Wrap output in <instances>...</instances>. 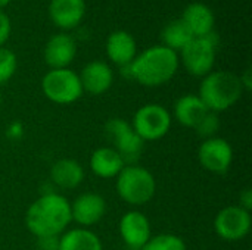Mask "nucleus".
<instances>
[{
    "label": "nucleus",
    "mask_w": 252,
    "mask_h": 250,
    "mask_svg": "<svg viewBox=\"0 0 252 250\" xmlns=\"http://www.w3.org/2000/svg\"><path fill=\"white\" fill-rule=\"evenodd\" d=\"M41 90L56 105H71L84 93L78 74L69 68L50 69L41 80Z\"/></svg>",
    "instance_id": "nucleus-5"
},
{
    "label": "nucleus",
    "mask_w": 252,
    "mask_h": 250,
    "mask_svg": "<svg viewBox=\"0 0 252 250\" xmlns=\"http://www.w3.org/2000/svg\"><path fill=\"white\" fill-rule=\"evenodd\" d=\"M198 161L204 169L213 174H224L233 162V149L227 140L216 136L201 143Z\"/></svg>",
    "instance_id": "nucleus-10"
},
{
    "label": "nucleus",
    "mask_w": 252,
    "mask_h": 250,
    "mask_svg": "<svg viewBox=\"0 0 252 250\" xmlns=\"http://www.w3.org/2000/svg\"><path fill=\"white\" fill-rule=\"evenodd\" d=\"M219 128H220L219 113L211 112V111H208V112L202 116V119L198 122V125L195 127L198 136L202 137L204 140L211 139V137H216V133L219 131Z\"/></svg>",
    "instance_id": "nucleus-25"
},
{
    "label": "nucleus",
    "mask_w": 252,
    "mask_h": 250,
    "mask_svg": "<svg viewBox=\"0 0 252 250\" xmlns=\"http://www.w3.org/2000/svg\"><path fill=\"white\" fill-rule=\"evenodd\" d=\"M75 55L77 44L74 38L65 32H59L50 37L44 47V60L50 66V69L68 68L75 59Z\"/></svg>",
    "instance_id": "nucleus-13"
},
{
    "label": "nucleus",
    "mask_w": 252,
    "mask_h": 250,
    "mask_svg": "<svg viewBox=\"0 0 252 250\" xmlns=\"http://www.w3.org/2000/svg\"><path fill=\"white\" fill-rule=\"evenodd\" d=\"M106 55L112 63L121 68L128 66L137 56V46L134 37L123 29L112 32L106 40Z\"/></svg>",
    "instance_id": "nucleus-16"
},
{
    "label": "nucleus",
    "mask_w": 252,
    "mask_h": 250,
    "mask_svg": "<svg viewBox=\"0 0 252 250\" xmlns=\"http://www.w3.org/2000/svg\"><path fill=\"white\" fill-rule=\"evenodd\" d=\"M207 112L208 108L204 105L198 94H185L177 99L174 105L176 121L188 128H195Z\"/></svg>",
    "instance_id": "nucleus-20"
},
{
    "label": "nucleus",
    "mask_w": 252,
    "mask_h": 250,
    "mask_svg": "<svg viewBox=\"0 0 252 250\" xmlns=\"http://www.w3.org/2000/svg\"><path fill=\"white\" fill-rule=\"evenodd\" d=\"M50 180L62 190H74L84 180V168L75 159H59L50 168Z\"/></svg>",
    "instance_id": "nucleus-18"
},
{
    "label": "nucleus",
    "mask_w": 252,
    "mask_h": 250,
    "mask_svg": "<svg viewBox=\"0 0 252 250\" xmlns=\"http://www.w3.org/2000/svg\"><path fill=\"white\" fill-rule=\"evenodd\" d=\"M118 231L124 245L133 250H142L152 237L151 222L148 217L139 211H128L124 214L120 220Z\"/></svg>",
    "instance_id": "nucleus-12"
},
{
    "label": "nucleus",
    "mask_w": 252,
    "mask_h": 250,
    "mask_svg": "<svg viewBox=\"0 0 252 250\" xmlns=\"http://www.w3.org/2000/svg\"><path fill=\"white\" fill-rule=\"evenodd\" d=\"M171 113L168 109L158 103H148L139 108L133 116L131 127L137 136L146 141H155L167 136L171 128Z\"/></svg>",
    "instance_id": "nucleus-6"
},
{
    "label": "nucleus",
    "mask_w": 252,
    "mask_h": 250,
    "mask_svg": "<svg viewBox=\"0 0 252 250\" xmlns=\"http://www.w3.org/2000/svg\"><path fill=\"white\" fill-rule=\"evenodd\" d=\"M182 21L186 24L195 38H201L214 31V13L204 3H190L185 12Z\"/></svg>",
    "instance_id": "nucleus-19"
},
{
    "label": "nucleus",
    "mask_w": 252,
    "mask_h": 250,
    "mask_svg": "<svg viewBox=\"0 0 252 250\" xmlns=\"http://www.w3.org/2000/svg\"><path fill=\"white\" fill-rule=\"evenodd\" d=\"M244 94L241 78L229 71H216L204 77L199 85V99L211 112H224L235 106Z\"/></svg>",
    "instance_id": "nucleus-3"
},
{
    "label": "nucleus",
    "mask_w": 252,
    "mask_h": 250,
    "mask_svg": "<svg viewBox=\"0 0 252 250\" xmlns=\"http://www.w3.org/2000/svg\"><path fill=\"white\" fill-rule=\"evenodd\" d=\"M115 189L118 196L131 206H143L157 193V181L151 171L137 164L126 165L117 175Z\"/></svg>",
    "instance_id": "nucleus-4"
},
{
    "label": "nucleus",
    "mask_w": 252,
    "mask_h": 250,
    "mask_svg": "<svg viewBox=\"0 0 252 250\" xmlns=\"http://www.w3.org/2000/svg\"><path fill=\"white\" fill-rule=\"evenodd\" d=\"M177 52L165 46H154L142 52L134 60L124 66L127 75L145 87H159L168 83L179 69Z\"/></svg>",
    "instance_id": "nucleus-2"
},
{
    "label": "nucleus",
    "mask_w": 252,
    "mask_h": 250,
    "mask_svg": "<svg viewBox=\"0 0 252 250\" xmlns=\"http://www.w3.org/2000/svg\"><path fill=\"white\" fill-rule=\"evenodd\" d=\"M142 250H186V243L182 240V237L165 233L152 236Z\"/></svg>",
    "instance_id": "nucleus-23"
},
{
    "label": "nucleus",
    "mask_w": 252,
    "mask_h": 250,
    "mask_svg": "<svg viewBox=\"0 0 252 250\" xmlns=\"http://www.w3.org/2000/svg\"><path fill=\"white\" fill-rule=\"evenodd\" d=\"M1 102H3V96H1V93H0V106H1Z\"/></svg>",
    "instance_id": "nucleus-31"
},
{
    "label": "nucleus",
    "mask_w": 252,
    "mask_h": 250,
    "mask_svg": "<svg viewBox=\"0 0 252 250\" xmlns=\"http://www.w3.org/2000/svg\"><path fill=\"white\" fill-rule=\"evenodd\" d=\"M16 66V55L6 47H0V84L7 83L15 75Z\"/></svg>",
    "instance_id": "nucleus-24"
},
{
    "label": "nucleus",
    "mask_w": 252,
    "mask_h": 250,
    "mask_svg": "<svg viewBox=\"0 0 252 250\" xmlns=\"http://www.w3.org/2000/svg\"><path fill=\"white\" fill-rule=\"evenodd\" d=\"M251 214L239 205L223 208L216 220L214 230L217 236L226 242H239L251 231Z\"/></svg>",
    "instance_id": "nucleus-9"
},
{
    "label": "nucleus",
    "mask_w": 252,
    "mask_h": 250,
    "mask_svg": "<svg viewBox=\"0 0 252 250\" xmlns=\"http://www.w3.org/2000/svg\"><path fill=\"white\" fill-rule=\"evenodd\" d=\"M78 77L83 91H87L93 96H100L106 93L114 83V72L111 66L102 60H93L87 63Z\"/></svg>",
    "instance_id": "nucleus-14"
},
{
    "label": "nucleus",
    "mask_w": 252,
    "mask_h": 250,
    "mask_svg": "<svg viewBox=\"0 0 252 250\" xmlns=\"http://www.w3.org/2000/svg\"><path fill=\"white\" fill-rule=\"evenodd\" d=\"M58 250H103V245L92 230L75 227L59 236Z\"/></svg>",
    "instance_id": "nucleus-21"
},
{
    "label": "nucleus",
    "mask_w": 252,
    "mask_h": 250,
    "mask_svg": "<svg viewBox=\"0 0 252 250\" xmlns=\"http://www.w3.org/2000/svg\"><path fill=\"white\" fill-rule=\"evenodd\" d=\"M219 37L216 32H210L205 37L193 38L182 50V62L186 71L195 77H205L213 72L216 63V50Z\"/></svg>",
    "instance_id": "nucleus-8"
},
{
    "label": "nucleus",
    "mask_w": 252,
    "mask_h": 250,
    "mask_svg": "<svg viewBox=\"0 0 252 250\" xmlns=\"http://www.w3.org/2000/svg\"><path fill=\"white\" fill-rule=\"evenodd\" d=\"M105 136L112 144L111 147L123 158L124 164L133 165L140 158L145 141L133 130L131 124L121 119L112 118L105 124Z\"/></svg>",
    "instance_id": "nucleus-7"
},
{
    "label": "nucleus",
    "mask_w": 252,
    "mask_h": 250,
    "mask_svg": "<svg viewBox=\"0 0 252 250\" xmlns=\"http://www.w3.org/2000/svg\"><path fill=\"white\" fill-rule=\"evenodd\" d=\"M71 222V205L59 193L40 196L31 203L25 215L28 231L37 239L59 237Z\"/></svg>",
    "instance_id": "nucleus-1"
},
{
    "label": "nucleus",
    "mask_w": 252,
    "mask_h": 250,
    "mask_svg": "<svg viewBox=\"0 0 252 250\" xmlns=\"http://www.w3.org/2000/svg\"><path fill=\"white\" fill-rule=\"evenodd\" d=\"M52 22L62 29H72L80 25L86 15L84 0H52L49 4Z\"/></svg>",
    "instance_id": "nucleus-15"
},
{
    "label": "nucleus",
    "mask_w": 252,
    "mask_h": 250,
    "mask_svg": "<svg viewBox=\"0 0 252 250\" xmlns=\"http://www.w3.org/2000/svg\"><path fill=\"white\" fill-rule=\"evenodd\" d=\"M37 240H38L40 250H58L59 237H44V239H37Z\"/></svg>",
    "instance_id": "nucleus-27"
},
{
    "label": "nucleus",
    "mask_w": 252,
    "mask_h": 250,
    "mask_svg": "<svg viewBox=\"0 0 252 250\" xmlns=\"http://www.w3.org/2000/svg\"><path fill=\"white\" fill-rule=\"evenodd\" d=\"M161 38L164 43L162 46L177 52V50H183L195 37L192 35V32L189 31V28L182 19H176L164 27L161 32Z\"/></svg>",
    "instance_id": "nucleus-22"
},
{
    "label": "nucleus",
    "mask_w": 252,
    "mask_h": 250,
    "mask_svg": "<svg viewBox=\"0 0 252 250\" xmlns=\"http://www.w3.org/2000/svg\"><path fill=\"white\" fill-rule=\"evenodd\" d=\"M9 3H10V0H0V10H1V7L7 6Z\"/></svg>",
    "instance_id": "nucleus-30"
},
{
    "label": "nucleus",
    "mask_w": 252,
    "mask_h": 250,
    "mask_svg": "<svg viewBox=\"0 0 252 250\" xmlns=\"http://www.w3.org/2000/svg\"><path fill=\"white\" fill-rule=\"evenodd\" d=\"M71 205V220L81 228H89L102 221L106 214V200L93 192L81 193L69 202Z\"/></svg>",
    "instance_id": "nucleus-11"
},
{
    "label": "nucleus",
    "mask_w": 252,
    "mask_h": 250,
    "mask_svg": "<svg viewBox=\"0 0 252 250\" xmlns=\"http://www.w3.org/2000/svg\"><path fill=\"white\" fill-rule=\"evenodd\" d=\"M239 200H241V203H239V206H241V208H244V209H247V211H251L252 192L250 190V189H245V190L241 193V196H239Z\"/></svg>",
    "instance_id": "nucleus-28"
},
{
    "label": "nucleus",
    "mask_w": 252,
    "mask_h": 250,
    "mask_svg": "<svg viewBox=\"0 0 252 250\" xmlns=\"http://www.w3.org/2000/svg\"><path fill=\"white\" fill-rule=\"evenodd\" d=\"M10 19L9 16L0 10V47H3V44L7 41L9 35H10Z\"/></svg>",
    "instance_id": "nucleus-26"
},
{
    "label": "nucleus",
    "mask_w": 252,
    "mask_h": 250,
    "mask_svg": "<svg viewBox=\"0 0 252 250\" xmlns=\"http://www.w3.org/2000/svg\"><path fill=\"white\" fill-rule=\"evenodd\" d=\"M126 167L123 158L111 147L103 146L96 149L90 156V169L92 172L103 180L117 178L121 169Z\"/></svg>",
    "instance_id": "nucleus-17"
},
{
    "label": "nucleus",
    "mask_w": 252,
    "mask_h": 250,
    "mask_svg": "<svg viewBox=\"0 0 252 250\" xmlns=\"http://www.w3.org/2000/svg\"><path fill=\"white\" fill-rule=\"evenodd\" d=\"M239 78H241V83H242V85H244V90H251V69L248 68V69L244 72V75H241Z\"/></svg>",
    "instance_id": "nucleus-29"
}]
</instances>
